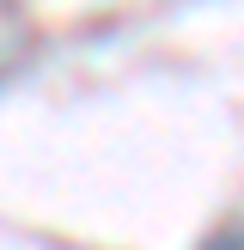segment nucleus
Instances as JSON below:
<instances>
[{
    "label": "nucleus",
    "instance_id": "f257e3e1",
    "mask_svg": "<svg viewBox=\"0 0 244 250\" xmlns=\"http://www.w3.org/2000/svg\"><path fill=\"white\" fill-rule=\"evenodd\" d=\"M202 250H244V226H226V232H214Z\"/></svg>",
    "mask_w": 244,
    "mask_h": 250
}]
</instances>
